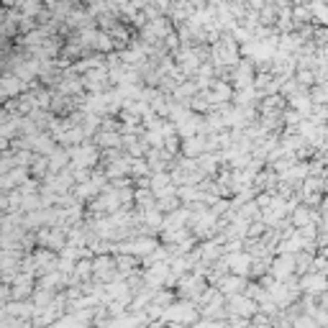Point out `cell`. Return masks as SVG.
Masks as SVG:
<instances>
[{
  "instance_id": "obj_2",
  "label": "cell",
  "mask_w": 328,
  "mask_h": 328,
  "mask_svg": "<svg viewBox=\"0 0 328 328\" xmlns=\"http://www.w3.org/2000/svg\"><path fill=\"white\" fill-rule=\"evenodd\" d=\"M326 187H328V185H326Z\"/></svg>"
},
{
  "instance_id": "obj_1",
  "label": "cell",
  "mask_w": 328,
  "mask_h": 328,
  "mask_svg": "<svg viewBox=\"0 0 328 328\" xmlns=\"http://www.w3.org/2000/svg\"><path fill=\"white\" fill-rule=\"evenodd\" d=\"M305 285H310V290H323V287H328V282H326V277H310V279H305Z\"/></svg>"
}]
</instances>
